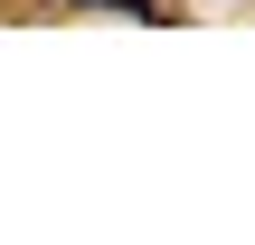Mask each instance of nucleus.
Returning <instances> with one entry per match:
<instances>
[{
	"label": "nucleus",
	"mask_w": 255,
	"mask_h": 245,
	"mask_svg": "<svg viewBox=\"0 0 255 245\" xmlns=\"http://www.w3.org/2000/svg\"><path fill=\"white\" fill-rule=\"evenodd\" d=\"M85 9H114V19H170L161 0H85Z\"/></svg>",
	"instance_id": "nucleus-1"
}]
</instances>
